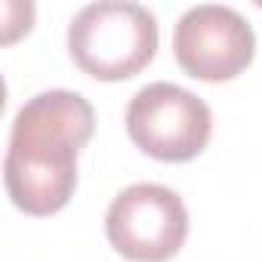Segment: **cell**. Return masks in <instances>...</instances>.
Instances as JSON below:
<instances>
[{"label":"cell","mask_w":262,"mask_h":262,"mask_svg":"<svg viewBox=\"0 0 262 262\" xmlns=\"http://www.w3.org/2000/svg\"><path fill=\"white\" fill-rule=\"evenodd\" d=\"M96 126L93 105L71 90L31 96L10 129L4 182L10 201L28 216L59 213L77 188V151Z\"/></svg>","instance_id":"obj_1"},{"label":"cell","mask_w":262,"mask_h":262,"mask_svg":"<svg viewBox=\"0 0 262 262\" xmlns=\"http://www.w3.org/2000/svg\"><path fill=\"white\" fill-rule=\"evenodd\" d=\"M74 65L96 80H126L158 53V19L142 4L99 0L77 10L68 25Z\"/></svg>","instance_id":"obj_2"},{"label":"cell","mask_w":262,"mask_h":262,"mask_svg":"<svg viewBox=\"0 0 262 262\" xmlns=\"http://www.w3.org/2000/svg\"><path fill=\"white\" fill-rule=\"evenodd\" d=\"M126 133L148 158L182 164L207 148L213 133V111L201 96L188 93L185 86L158 80L142 86L129 99Z\"/></svg>","instance_id":"obj_3"},{"label":"cell","mask_w":262,"mask_h":262,"mask_svg":"<svg viewBox=\"0 0 262 262\" xmlns=\"http://www.w3.org/2000/svg\"><path fill=\"white\" fill-rule=\"evenodd\" d=\"M105 234L120 256L133 262H167L188 237V210L173 188L136 182L111 201Z\"/></svg>","instance_id":"obj_4"},{"label":"cell","mask_w":262,"mask_h":262,"mask_svg":"<svg viewBox=\"0 0 262 262\" xmlns=\"http://www.w3.org/2000/svg\"><path fill=\"white\" fill-rule=\"evenodd\" d=\"M173 53L185 74L198 80H231L256 53L253 25L231 7L198 4L185 10L173 28Z\"/></svg>","instance_id":"obj_5"}]
</instances>
